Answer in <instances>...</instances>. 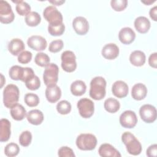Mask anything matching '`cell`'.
Here are the masks:
<instances>
[{
	"mask_svg": "<svg viewBox=\"0 0 157 157\" xmlns=\"http://www.w3.org/2000/svg\"><path fill=\"white\" fill-rule=\"evenodd\" d=\"M43 15L48 22V25H54L63 23V15L61 13L53 6L47 7L44 10Z\"/></svg>",
	"mask_w": 157,
	"mask_h": 157,
	"instance_id": "obj_7",
	"label": "cell"
},
{
	"mask_svg": "<svg viewBox=\"0 0 157 157\" xmlns=\"http://www.w3.org/2000/svg\"><path fill=\"white\" fill-rule=\"evenodd\" d=\"M65 30V26L64 23H61L58 25L48 26V31L49 34L53 36H59L63 34Z\"/></svg>",
	"mask_w": 157,
	"mask_h": 157,
	"instance_id": "obj_32",
	"label": "cell"
},
{
	"mask_svg": "<svg viewBox=\"0 0 157 157\" xmlns=\"http://www.w3.org/2000/svg\"><path fill=\"white\" fill-rule=\"evenodd\" d=\"M101 53L103 57L107 59H114L119 55V48L118 46L113 43L107 44L103 47Z\"/></svg>",
	"mask_w": 157,
	"mask_h": 157,
	"instance_id": "obj_15",
	"label": "cell"
},
{
	"mask_svg": "<svg viewBox=\"0 0 157 157\" xmlns=\"http://www.w3.org/2000/svg\"><path fill=\"white\" fill-rule=\"evenodd\" d=\"M148 64L149 65L153 67L156 68L157 67V53L156 52L150 55L148 58Z\"/></svg>",
	"mask_w": 157,
	"mask_h": 157,
	"instance_id": "obj_43",
	"label": "cell"
},
{
	"mask_svg": "<svg viewBox=\"0 0 157 157\" xmlns=\"http://www.w3.org/2000/svg\"><path fill=\"white\" fill-rule=\"evenodd\" d=\"M61 67L67 72H74L77 67L76 57L74 53L70 50H66L62 53Z\"/></svg>",
	"mask_w": 157,
	"mask_h": 157,
	"instance_id": "obj_6",
	"label": "cell"
},
{
	"mask_svg": "<svg viewBox=\"0 0 157 157\" xmlns=\"http://www.w3.org/2000/svg\"><path fill=\"white\" fill-rule=\"evenodd\" d=\"M118 38L121 43L128 45L134 40L136 38V33L131 28L125 27L119 31Z\"/></svg>",
	"mask_w": 157,
	"mask_h": 157,
	"instance_id": "obj_17",
	"label": "cell"
},
{
	"mask_svg": "<svg viewBox=\"0 0 157 157\" xmlns=\"http://www.w3.org/2000/svg\"><path fill=\"white\" fill-rule=\"evenodd\" d=\"M56 110L61 115H67L71 110V105L67 101L63 100L57 104Z\"/></svg>",
	"mask_w": 157,
	"mask_h": 157,
	"instance_id": "obj_36",
	"label": "cell"
},
{
	"mask_svg": "<svg viewBox=\"0 0 157 157\" xmlns=\"http://www.w3.org/2000/svg\"><path fill=\"white\" fill-rule=\"evenodd\" d=\"M97 145V139L92 134H80L76 139V145L81 150H93Z\"/></svg>",
	"mask_w": 157,
	"mask_h": 157,
	"instance_id": "obj_4",
	"label": "cell"
},
{
	"mask_svg": "<svg viewBox=\"0 0 157 157\" xmlns=\"http://www.w3.org/2000/svg\"><path fill=\"white\" fill-rule=\"evenodd\" d=\"M72 26L75 33L78 35H85L89 30V23L83 17H77L72 21Z\"/></svg>",
	"mask_w": 157,
	"mask_h": 157,
	"instance_id": "obj_13",
	"label": "cell"
},
{
	"mask_svg": "<svg viewBox=\"0 0 157 157\" xmlns=\"http://www.w3.org/2000/svg\"><path fill=\"white\" fill-rule=\"evenodd\" d=\"M24 101L26 104L31 107H36L39 103V98L38 96L33 93L26 94L25 96Z\"/></svg>",
	"mask_w": 157,
	"mask_h": 157,
	"instance_id": "obj_35",
	"label": "cell"
},
{
	"mask_svg": "<svg viewBox=\"0 0 157 157\" xmlns=\"http://www.w3.org/2000/svg\"><path fill=\"white\" fill-rule=\"evenodd\" d=\"M106 81L102 77L98 76L93 78L90 82V96L94 100L103 99L105 96Z\"/></svg>",
	"mask_w": 157,
	"mask_h": 157,
	"instance_id": "obj_1",
	"label": "cell"
},
{
	"mask_svg": "<svg viewBox=\"0 0 157 157\" xmlns=\"http://www.w3.org/2000/svg\"><path fill=\"white\" fill-rule=\"evenodd\" d=\"M147 93V88L145 85L141 83L135 84L131 90V96L135 100L140 101L144 99Z\"/></svg>",
	"mask_w": 157,
	"mask_h": 157,
	"instance_id": "obj_20",
	"label": "cell"
},
{
	"mask_svg": "<svg viewBox=\"0 0 157 157\" xmlns=\"http://www.w3.org/2000/svg\"><path fill=\"white\" fill-rule=\"evenodd\" d=\"M32 140V134L29 131H25L21 132L19 137V142L23 147H28Z\"/></svg>",
	"mask_w": 157,
	"mask_h": 157,
	"instance_id": "obj_37",
	"label": "cell"
},
{
	"mask_svg": "<svg viewBox=\"0 0 157 157\" xmlns=\"http://www.w3.org/2000/svg\"><path fill=\"white\" fill-rule=\"evenodd\" d=\"M112 91L113 94L118 98H125L128 94V86L124 82L118 80L113 84Z\"/></svg>",
	"mask_w": 157,
	"mask_h": 157,
	"instance_id": "obj_14",
	"label": "cell"
},
{
	"mask_svg": "<svg viewBox=\"0 0 157 157\" xmlns=\"http://www.w3.org/2000/svg\"><path fill=\"white\" fill-rule=\"evenodd\" d=\"M26 118L29 123L34 125H39L44 120V114L38 109L31 110L27 113Z\"/></svg>",
	"mask_w": 157,
	"mask_h": 157,
	"instance_id": "obj_23",
	"label": "cell"
},
{
	"mask_svg": "<svg viewBox=\"0 0 157 157\" xmlns=\"http://www.w3.org/2000/svg\"><path fill=\"white\" fill-rule=\"evenodd\" d=\"M146 60L145 53L140 50H135L132 52L129 56V61L131 63L135 66H143Z\"/></svg>",
	"mask_w": 157,
	"mask_h": 157,
	"instance_id": "obj_24",
	"label": "cell"
},
{
	"mask_svg": "<svg viewBox=\"0 0 157 157\" xmlns=\"http://www.w3.org/2000/svg\"><path fill=\"white\" fill-rule=\"evenodd\" d=\"M121 140L126 145L128 152L132 155H138L142 151V145L139 140L129 132H124L121 136Z\"/></svg>",
	"mask_w": 157,
	"mask_h": 157,
	"instance_id": "obj_3",
	"label": "cell"
},
{
	"mask_svg": "<svg viewBox=\"0 0 157 157\" xmlns=\"http://www.w3.org/2000/svg\"><path fill=\"white\" fill-rule=\"evenodd\" d=\"M146 154L149 157H156L157 155V145H151L147 150Z\"/></svg>",
	"mask_w": 157,
	"mask_h": 157,
	"instance_id": "obj_42",
	"label": "cell"
},
{
	"mask_svg": "<svg viewBox=\"0 0 157 157\" xmlns=\"http://www.w3.org/2000/svg\"><path fill=\"white\" fill-rule=\"evenodd\" d=\"M20 152L18 145L13 142L8 144L4 148V153L7 156L13 157L17 156Z\"/></svg>",
	"mask_w": 157,
	"mask_h": 157,
	"instance_id": "obj_33",
	"label": "cell"
},
{
	"mask_svg": "<svg viewBox=\"0 0 157 157\" xmlns=\"http://www.w3.org/2000/svg\"><path fill=\"white\" fill-rule=\"evenodd\" d=\"M139 114L141 119L147 123L154 122L157 116L155 107L151 104H144L141 106L139 110Z\"/></svg>",
	"mask_w": 157,
	"mask_h": 157,
	"instance_id": "obj_10",
	"label": "cell"
},
{
	"mask_svg": "<svg viewBox=\"0 0 157 157\" xmlns=\"http://www.w3.org/2000/svg\"><path fill=\"white\" fill-rule=\"evenodd\" d=\"M9 77L13 80L23 81L25 74V67H22L18 65L13 66L9 71Z\"/></svg>",
	"mask_w": 157,
	"mask_h": 157,
	"instance_id": "obj_27",
	"label": "cell"
},
{
	"mask_svg": "<svg viewBox=\"0 0 157 157\" xmlns=\"http://www.w3.org/2000/svg\"><path fill=\"white\" fill-rule=\"evenodd\" d=\"M141 2H142V3H144V4H146V5H150V4H153V2H155V1H141Z\"/></svg>",
	"mask_w": 157,
	"mask_h": 157,
	"instance_id": "obj_46",
	"label": "cell"
},
{
	"mask_svg": "<svg viewBox=\"0 0 157 157\" xmlns=\"http://www.w3.org/2000/svg\"><path fill=\"white\" fill-rule=\"evenodd\" d=\"M25 44L20 39L15 38L12 39L8 44V50L9 52L14 56L18 55L25 50Z\"/></svg>",
	"mask_w": 157,
	"mask_h": 157,
	"instance_id": "obj_21",
	"label": "cell"
},
{
	"mask_svg": "<svg viewBox=\"0 0 157 157\" xmlns=\"http://www.w3.org/2000/svg\"><path fill=\"white\" fill-rule=\"evenodd\" d=\"M25 85L26 88L30 90H37L39 88L40 86V82L37 76L36 75L32 76L29 78H28L25 82Z\"/></svg>",
	"mask_w": 157,
	"mask_h": 157,
	"instance_id": "obj_34",
	"label": "cell"
},
{
	"mask_svg": "<svg viewBox=\"0 0 157 157\" xmlns=\"http://www.w3.org/2000/svg\"><path fill=\"white\" fill-rule=\"evenodd\" d=\"M99 154L102 157H120L121 154L112 145L109 144H102L98 150Z\"/></svg>",
	"mask_w": 157,
	"mask_h": 157,
	"instance_id": "obj_18",
	"label": "cell"
},
{
	"mask_svg": "<svg viewBox=\"0 0 157 157\" xmlns=\"http://www.w3.org/2000/svg\"><path fill=\"white\" fill-rule=\"evenodd\" d=\"M77 108L80 116L84 118H90L94 113V105L93 102L86 98L80 99L77 102Z\"/></svg>",
	"mask_w": 157,
	"mask_h": 157,
	"instance_id": "obj_8",
	"label": "cell"
},
{
	"mask_svg": "<svg viewBox=\"0 0 157 157\" xmlns=\"http://www.w3.org/2000/svg\"><path fill=\"white\" fill-rule=\"evenodd\" d=\"M61 96V91L60 88L56 85L47 86L45 90V97L47 100L50 103L57 102Z\"/></svg>",
	"mask_w": 157,
	"mask_h": 157,
	"instance_id": "obj_16",
	"label": "cell"
},
{
	"mask_svg": "<svg viewBox=\"0 0 157 157\" xmlns=\"http://www.w3.org/2000/svg\"><path fill=\"white\" fill-rule=\"evenodd\" d=\"M134 27L139 33L145 34L150 29V22L147 17L140 16L136 18L134 21Z\"/></svg>",
	"mask_w": 157,
	"mask_h": 157,
	"instance_id": "obj_22",
	"label": "cell"
},
{
	"mask_svg": "<svg viewBox=\"0 0 157 157\" xmlns=\"http://www.w3.org/2000/svg\"><path fill=\"white\" fill-rule=\"evenodd\" d=\"M50 61L49 56L46 53L42 52L37 53L34 58L36 64L40 67H46L50 64Z\"/></svg>",
	"mask_w": 157,
	"mask_h": 157,
	"instance_id": "obj_31",
	"label": "cell"
},
{
	"mask_svg": "<svg viewBox=\"0 0 157 157\" xmlns=\"http://www.w3.org/2000/svg\"><path fill=\"white\" fill-rule=\"evenodd\" d=\"M32 56L31 52L27 50L23 51L18 56V61L21 64H27L31 61Z\"/></svg>",
	"mask_w": 157,
	"mask_h": 157,
	"instance_id": "obj_40",
	"label": "cell"
},
{
	"mask_svg": "<svg viewBox=\"0 0 157 157\" xmlns=\"http://www.w3.org/2000/svg\"><path fill=\"white\" fill-rule=\"evenodd\" d=\"M137 123V118L134 112L132 110H126L123 112L120 117V123L125 128H133Z\"/></svg>",
	"mask_w": 157,
	"mask_h": 157,
	"instance_id": "obj_11",
	"label": "cell"
},
{
	"mask_svg": "<svg viewBox=\"0 0 157 157\" xmlns=\"http://www.w3.org/2000/svg\"><path fill=\"white\" fill-rule=\"evenodd\" d=\"M63 46L64 43L62 40H55L50 42L48 47V50L52 53H57L62 50Z\"/></svg>",
	"mask_w": 157,
	"mask_h": 157,
	"instance_id": "obj_39",
	"label": "cell"
},
{
	"mask_svg": "<svg viewBox=\"0 0 157 157\" xmlns=\"http://www.w3.org/2000/svg\"><path fill=\"white\" fill-rule=\"evenodd\" d=\"M15 18V15L10 5L6 1H0V21L2 23L9 24Z\"/></svg>",
	"mask_w": 157,
	"mask_h": 157,
	"instance_id": "obj_9",
	"label": "cell"
},
{
	"mask_svg": "<svg viewBox=\"0 0 157 157\" xmlns=\"http://www.w3.org/2000/svg\"><path fill=\"white\" fill-rule=\"evenodd\" d=\"M12 2L17 4L15 9L20 15L26 16L31 12V6L27 2L23 1H12Z\"/></svg>",
	"mask_w": 157,
	"mask_h": 157,
	"instance_id": "obj_29",
	"label": "cell"
},
{
	"mask_svg": "<svg viewBox=\"0 0 157 157\" xmlns=\"http://www.w3.org/2000/svg\"><path fill=\"white\" fill-rule=\"evenodd\" d=\"M25 22L29 26H36L41 21L40 15L36 12H31L25 17Z\"/></svg>",
	"mask_w": 157,
	"mask_h": 157,
	"instance_id": "obj_30",
	"label": "cell"
},
{
	"mask_svg": "<svg viewBox=\"0 0 157 157\" xmlns=\"http://www.w3.org/2000/svg\"><path fill=\"white\" fill-rule=\"evenodd\" d=\"M104 107L107 112L109 113H115L120 109V104L117 99L109 98L104 101Z\"/></svg>",
	"mask_w": 157,
	"mask_h": 157,
	"instance_id": "obj_28",
	"label": "cell"
},
{
	"mask_svg": "<svg viewBox=\"0 0 157 157\" xmlns=\"http://www.w3.org/2000/svg\"><path fill=\"white\" fill-rule=\"evenodd\" d=\"M10 113L12 118L17 121L23 120L26 115V109L22 105L18 103L11 108Z\"/></svg>",
	"mask_w": 157,
	"mask_h": 157,
	"instance_id": "obj_25",
	"label": "cell"
},
{
	"mask_svg": "<svg viewBox=\"0 0 157 157\" xmlns=\"http://www.w3.org/2000/svg\"><path fill=\"white\" fill-rule=\"evenodd\" d=\"M112 8L117 12H120L124 10L128 5L126 0H112L110 2Z\"/></svg>",
	"mask_w": 157,
	"mask_h": 157,
	"instance_id": "obj_38",
	"label": "cell"
},
{
	"mask_svg": "<svg viewBox=\"0 0 157 157\" xmlns=\"http://www.w3.org/2000/svg\"><path fill=\"white\" fill-rule=\"evenodd\" d=\"M156 12H157V6H154L153 7L151 8L149 12V14H150V18L154 20V21H156L157 20V15H156Z\"/></svg>",
	"mask_w": 157,
	"mask_h": 157,
	"instance_id": "obj_44",
	"label": "cell"
},
{
	"mask_svg": "<svg viewBox=\"0 0 157 157\" xmlns=\"http://www.w3.org/2000/svg\"><path fill=\"white\" fill-rule=\"evenodd\" d=\"M64 1H49V2L55 6H61L62 4L64 3Z\"/></svg>",
	"mask_w": 157,
	"mask_h": 157,
	"instance_id": "obj_45",
	"label": "cell"
},
{
	"mask_svg": "<svg viewBox=\"0 0 157 157\" xmlns=\"http://www.w3.org/2000/svg\"><path fill=\"white\" fill-rule=\"evenodd\" d=\"M20 91L17 86L13 84L7 85L3 91V103L5 107L11 109L18 101Z\"/></svg>",
	"mask_w": 157,
	"mask_h": 157,
	"instance_id": "obj_2",
	"label": "cell"
},
{
	"mask_svg": "<svg viewBox=\"0 0 157 157\" xmlns=\"http://www.w3.org/2000/svg\"><path fill=\"white\" fill-rule=\"evenodd\" d=\"M58 155L59 157H74L75 156V154L73 151V150L67 147V146H63L61 147L59 150L58 152Z\"/></svg>",
	"mask_w": 157,
	"mask_h": 157,
	"instance_id": "obj_41",
	"label": "cell"
},
{
	"mask_svg": "<svg viewBox=\"0 0 157 157\" xmlns=\"http://www.w3.org/2000/svg\"><path fill=\"white\" fill-rule=\"evenodd\" d=\"M86 90V86L82 80H75L71 85V91L72 94L76 96L83 95Z\"/></svg>",
	"mask_w": 157,
	"mask_h": 157,
	"instance_id": "obj_26",
	"label": "cell"
},
{
	"mask_svg": "<svg viewBox=\"0 0 157 157\" xmlns=\"http://www.w3.org/2000/svg\"><path fill=\"white\" fill-rule=\"evenodd\" d=\"M59 68L56 64L50 63L45 67L43 74V79L47 86L56 85L58 80Z\"/></svg>",
	"mask_w": 157,
	"mask_h": 157,
	"instance_id": "obj_5",
	"label": "cell"
},
{
	"mask_svg": "<svg viewBox=\"0 0 157 157\" xmlns=\"http://www.w3.org/2000/svg\"><path fill=\"white\" fill-rule=\"evenodd\" d=\"M10 123L6 118H2L0 121V141L1 142L7 141L11 135Z\"/></svg>",
	"mask_w": 157,
	"mask_h": 157,
	"instance_id": "obj_19",
	"label": "cell"
},
{
	"mask_svg": "<svg viewBox=\"0 0 157 157\" xmlns=\"http://www.w3.org/2000/svg\"><path fill=\"white\" fill-rule=\"evenodd\" d=\"M27 44L31 48L36 51L44 50L47 46V42L45 39L38 35L29 37L28 39Z\"/></svg>",
	"mask_w": 157,
	"mask_h": 157,
	"instance_id": "obj_12",
	"label": "cell"
}]
</instances>
